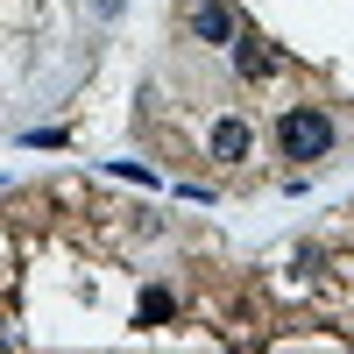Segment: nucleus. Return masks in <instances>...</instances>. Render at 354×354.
<instances>
[{
  "mask_svg": "<svg viewBox=\"0 0 354 354\" xmlns=\"http://www.w3.org/2000/svg\"><path fill=\"white\" fill-rule=\"evenodd\" d=\"M227 57H234V78H241V85H262V78H277V71H283V50L262 36V28H248V21L234 28Z\"/></svg>",
  "mask_w": 354,
  "mask_h": 354,
  "instance_id": "f03ea898",
  "label": "nucleus"
},
{
  "mask_svg": "<svg viewBox=\"0 0 354 354\" xmlns=\"http://www.w3.org/2000/svg\"><path fill=\"white\" fill-rule=\"evenodd\" d=\"M21 142H28V149H64L71 135H64V128H36V135H21Z\"/></svg>",
  "mask_w": 354,
  "mask_h": 354,
  "instance_id": "423d86ee",
  "label": "nucleus"
},
{
  "mask_svg": "<svg viewBox=\"0 0 354 354\" xmlns=\"http://www.w3.org/2000/svg\"><path fill=\"white\" fill-rule=\"evenodd\" d=\"M177 319V290L170 283H142V298H135V326H170Z\"/></svg>",
  "mask_w": 354,
  "mask_h": 354,
  "instance_id": "39448f33",
  "label": "nucleus"
},
{
  "mask_svg": "<svg viewBox=\"0 0 354 354\" xmlns=\"http://www.w3.org/2000/svg\"><path fill=\"white\" fill-rule=\"evenodd\" d=\"M205 156L220 170H241L255 156V121L248 113H213V128H205Z\"/></svg>",
  "mask_w": 354,
  "mask_h": 354,
  "instance_id": "7ed1b4c3",
  "label": "nucleus"
},
{
  "mask_svg": "<svg viewBox=\"0 0 354 354\" xmlns=\"http://www.w3.org/2000/svg\"><path fill=\"white\" fill-rule=\"evenodd\" d=\"M234 28H241V15L227 8V0H185V36L205 43V50H227Z\"/></svg>",
  "mask_w": 354,
  "mask_h": 354,
  "instance_id": "20e7f679",
  "label": "nucleus"
},
{
  "mask_svg": "<svg viewBox=\"0 0 354 354\" xmlns=\"http://www.w3.org/2000/svg\"><path fill=\"white\" fill-rule=\"evenodd\" d=\"M270 142H277V156L290 163V170H312V163H326L333 149H340V121L319 100H290L277 121H270Z\"/></svg>",
  "mask_w": 354,
  "mask_h": 354,
  "instance_id": "f257e3e1",
  "label": "nucleus"
}]
</instances>
